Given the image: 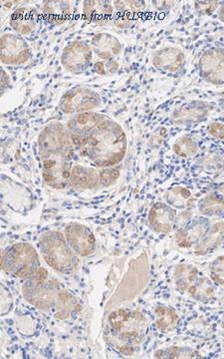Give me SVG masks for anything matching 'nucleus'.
<instances>
[{"instance_id":"25","label":"nucleus","mask_w":224,"mask_h":359,"mask_svg":"<svg viewBox=\"0 0 224 359\" xmlns=\"http://www.w3.org/2000/svg\"><path fill=\"white\" fill-rule=\"evenodd\" d=\"M167 204L176 209H186L193 203L192 193L183 187H174L166 194Z\"/></svg>"},{"instance_id":"6","label":"nucleus","mask_w":224,"mask_h":359,"mask_svg":"<svg viewBox=\"0 0 224 359\" xmlns=\"http://www.w3.org/2000/svg\"><path fill=\"white\" fill-rule=\"evenodd\" d=\"M101 105V97L94 90L87 87H75L68 90L61 97L59 107L67 115L90 112Z\"/></svg>"},{"instance_id":"23","label":"nucleus","mask_w":224,"mask_h":359,"mask_svg":"<svg viewBox=\"0 0 224 359\" xmlns=\"http://www.w3.org/2000/svg\"><path fill=\"white\" fill-rule=\"evenodd\" d=\"M223 223L214 224L207 231L204 238L200 241V244H197V248H195V254L206 255L216 250L223 241Z\"/></svg>"},{"instance_id":"29","label":"nucleus","mask_w":224,"mask_h":359,"mask_svg":"<svg viewBox=\"0 0 224 359\" xmlns=\"http://www.w3.org/2000/svg\"><path fill=\"white\" fill-rule=\"evenodd\" d=\"M173 149L179 157L190 158L197 152V143L192 137L183 136L174 142Z\"/></svg>"},{"instance_id":"30","label":"nucleus","mask_w":224,"mask_h":359,"mask_svg":"<svg viewBox=\"0 0 224 359\" xmlns=\"http://www.w3.org/2000/svg\"><path fill=\"white\" fill-rule=\"evenodd\" d=\"M119 62L115 61V59L98 61L94 65L97 74L103 75V76L114 74L119 69Z\"/></svg>"},{"instance_id":"13","label":"nucleus","mask_w":224,"mask_h":359,"mask_svg":"<svg viewBox=\"0 0 224 359\" xmlns=\"http://www.w3.org/2000/svg\"><path fill=\"white\" fill-rule=\"evenodd\" d=\"M200 74L214 85L224 84V50L212 48L205 51L200 60Z\"/></svg>"},{"instance_id":"31","label":"nucleus","mask_w":224,"mask_h":359,"mask_svg":"<svg viewBox=\"0 0 224 359\" xmlns=\"http://www.w3.org/2000/svg\"><path fill=\"white\" fill-rule=\"evenodd\" d=\"M144 4H146V2L114 1V6L115 8L117 9L118 13H128L134 16L136 13H140Z\"/></svg>"},{"instance_id":"37","label":"nucleus","mask_w":224,"mask_h":359,"mask_svg":"<svg viewBox=\"0 0 224 359\" xmlns=\"http://www.w3.org/2000/svg\"><path fill=\"white\" fill-rule=\"evenodd\" d=\"M209 132L216 138L223 139L224 124H221V123H212V124L209 125Z\"/></svg>"},{"instance_id":"12","label":"nucleus","mask_w":224,"mask_h":359,"mask_svg":"<svg viewBox=\"0 0 224 359\" xmlns=\"http://www.w3.org/2000/svg\"><path fill=\"white\" fill-rule=\"evenodd\" d=\"M214 104L195 100L174 111L172 122L176 126L188 127L204 121L214 109Z\"/></svg>"},{"instance_id":"3","label":"nucleus","mask_w":224,"mask_h":359,"mask_svg":"<svg viewBox=\"0 0 224 359\" xmlns=\"http://www.w3.org/2000/svg\"><path fill=\"white\" fill-rule=\"evenodd\" d=\"M39 247L45 262L59 273L76 269L78 259L66 237L59 231H47L40 238Z\"/></svg>"},{"instance_id":"2","label":"nucleus","mask_w":224,"mask_h":359,"mask_svg":"<svg viewBox=\"0 0 224 359\" xmlns=\"http://www.w3.org/2000/svg\"><path fill=\"white\" fill-rule=\"evenodd\" d=\"M23 297L28 302L44 309H55L56 304L64 290L60 283L52 278L48 271L39 268L28 276L22 287Z\"/></svg>"},{"instance_id":"32","label":"nucleus","mask_w":224,"mask_h":359,"mask_svg":"<svg viewBox=\"0 0 224 359\" xmlns=\"http://www.w3.org/2000/svg\"><path fill=\"white\" fill-rule=\"evenodd\" d=\"M120 172L113 168H103L102 171L99 173L100 184L104 187H110L119 179Z\"/></svg>"},{"instance_id":"7","label":"nucleus","mask_w":224,"mask_h":359,"mask_svg":"<svg viewBox=\"0 0 224 359\" xmlns=\"http://www.w3.org/2000/svg\"><path fill=\"white\" fill-rule=\"evenodd\" d=\"M111 327L117 334L122 341H127V348L129 354L134 353L132 342L138 339L141 330L145 328V318L141 314L129 313L126 311H115L109 318Z\"/></svg>"},{"instance_id":"21","label":"nucleus","mask_w":224,"mask_h":359,"mask_svg":"<svg viewBox=\"0 0 224 359\" xmlns=\"http://www.w3.org/2000/svg\"><path fill=\"white\" fill-rule=\"evenodd\" d=\"M70 184L75 188L92 190V189L98 188L100 185V178H99V173H97L93 168L77 165L72 169Z\"/></svg>"},{"instance_id":"38","label":"nucleus","mask_w":224,"mask_h":359,"mask_svg":"<svg viewBox=\"0 0 224 359\" xmlns=\"http://www.w3.org/2000/svg\"><path fill=\"white\" fill-rule=\"evenodd\" d=\"M9 82H10V79H9L8 75L6 72V70H1V90L4 91L9 86Z\"/></svg>"},{"instance_id":"24","label":"nucleus","mask_w":224,"mask_h":359,"mask_svg":"<svg viewBox=\"0 0 224 359\" xmlns=\"http://www.w3.org/2000/svg\"><path fill=\"white\" fill-rule=\"evenodd\" d=\"M199 271L192 266H179L174 271L176 289L179 292L190 290L193 283L197 282Z\"/></svg>"},{"instance_id":"33","label":"nucleus","mask_w":224,"mask_h":359,"mask_svg":"<svg viewBox=\"0 0 224 359\" xmlns=\"http://www.w3.org/2000/svg\"><path fill=\"white\" fill-rule=\"evenodd\" d=\"M211 276L214 283L224 285V257H219L211 264Z\"/></svg>"},{"instance_id":"4","label":"nucleus","mask_w":224,"mask_h":359,"mask_svg":"<svg viewBox=\"0 0 224 359\" xmlns=\"http://www.w3.org/2000/svg\"><path fill=\"white\" fill-rule=\"evenodd\" d=\"M2 269L16 278L32 276L39 269V257L29 244H16L8 248L2 255Z\"/></svg>"},{"instance_id":"39","label":"nucleus","mask_w":224,"mask_h":359,"mask_svg":"<svg viewBox=\"0 0 224 359\" xmlns=\"http://www.w3.org/2000/svg\"><path fill=\"white\" fill-rule=\"evenodd\" d=\"M218 18L221 22L224 23V2H223V4L219 6Z\"/></svg>"},{"instance_id":"15","label":"nucleus","mask_w":224,"mask_h":359,"mask_svg":"<svg viewBox=\"0 0 224 359\" xmlns=\"http://www.w3.org/2000/svg\"><path fill=\"white\" fill-rule=\"evenodd\" d=\"M40 15L36 9L31 6L20 7L16 9L10 18V26L14 32L21 35H30L38 29Z\"/></svg>"},{"instance_id":"16","label":"nucleus","mask_w":224,"mask_h":359,"mask_svg":"<svg viewBox=\"0 0 224 359\" xmlns=\"http://www.w3.org/2000/svg\"><path fill=\"white\" fill-rule=\"evenodd\" d=\"M152 62L158 69L167 72H176L186 65V56L181 49L167 46L153 54Z\"/></svg>"},{"instance_id":"18","label":"nucleus","mask_w":224,"mask_h":359,"mask_svg":"<svg viewBox=\"0 0 224 359\" xmlns=\"http://www.w3.org/2000/svg\"><path fill=\"white\" fill-rule=\"evenodd\" d=\"M209 222L206 219H195L185 229L176 233V243L181 248H190L200 244V241L209 230Z\"/></svg>"},{"instance_id":"35","label":"nucleus","mask_w":224,"mask_h":359,"mask_svg":"<svg viewBox=\"0 0 224 359\" xmlns=\"http://www.w3.org/2000/svg\"><path fill=\"white\" fill-rule=\"evenodd\" d=\"M218 1H197L195 4V11L202 15L212 14L218 8Z\"/></svg>"},{"instance_id":"10","label":"nucleus","mask_w":224,"mask_h":359,"mask_svg":"<svg viewBox=\"0 0 224 359\" xmlns=\"http://www.w3.org/2000/svg\"><path fill=\"white\" fill-rule=\"evenodd\" d=\"M2 63L7 65H22L31 57L29 45L23 37L14 33H6L0 40Z\"/></svg>"},{"instance_id":"17","label":"nucleus","mask_w":224,"mask_h":359,"mask_svg":"<svg viewBox=\"0 0 224 359\" xmlns=\"http://www.w3.org/2000/svg\"><path fill=\"white\" fill-rule=\"evenodd\" d=\"M91 48L99 58L102 60H110L121 53L122 43L115 35L101 32L92 39Z\"/></svg>"},{"instance_id":"11","label":"nucleus","mask_w":224,"mask_h":359,"mask_svg":"<svg viewBox=\"0 0 224 359\" xmlns=\"http://www.w3.org/2000/svg\"><path fill=\"white\" fill-rule=\"evenodd\" d=\"M92 48L83 41H73L63 49L61 65L71 73H81L91 65Z\"/></svg>"},{"instance_id":"26","label":"nucleus","mask_w":224,"mask_h":359,"mask_svg":"<svg viewBox=\"0 0 224 359\" xmlns=\"http://www.w3.org/2000/svg\"><path fill=\"white\" fill-rule=\"evenodd\" d=\"M199 211L204 217L221 216L224 214V197L221 195L205 196L200 201Z\"/></svg>"},{"instance_id":"36","label":"nucleus","mask_w":224,"mask_h":359,"mask_svg":"<svg viewBox=\"0 0 224 359\" xmlns=\"http://www.w3.org/2000/svg\"><path fill=\"white\" fill-rule=\"evenodd\" d=\"M1 306L2 314L8 313L11 309V306H13V299H11V295L9 294L8 290H6L4 287H2Z\"/></svg>"},{"instance_id":"19","label":"nucleus","mask_w":224,"mask_h":359,"mask_svg":"<svg viewBox=\"0 0 224 359\" xmlns=\"http://www.w3.org/2000/svg\"><path fill=\"white\" fill-rule=\"evenodd\" d=\"M176 214L171 205L157 203L153 205L148 214L150 226L158 233H169L174 228Z\"/></svg>"},{"instance_id":"28","label":"nucleus","mask_w":224,"mask_h":359,"mask_svg":"<svg viewBox=\"0 0 224 359\" xmlns=\"http://www.w3.org/2000/svg\"><path fill=\"white\" fill-rule=\"evenodd\" d=\"M214 285L209 278H202L197 280L190 289V294L193 299L202 302H209L214 294Z\"/></svg>"},{"instance_id":"14","label":"nucleus","mask_w":224,"mask_h":359,"mask_svg":"<svg viewBox=\"0 0 224 359\" xmlns=\"http://www.w3.org/2000/svg\"><path fill=\"white\" fill-rule=\"evenodd\" d=\"M65 237L71 248L81 257H88L96 250V238L89 228L81 224L73 223L66 228Z\"/></svg>"},{"instance_id":"27","label":"nucleus","mask_w":224,"mask_h":359,"mask_svg":"<svg viewBox=\"0 0 224 359\" xmlns=\"http://www.w3.org/2000/svg\"><path fill=\"white\" fill-rule=\"evenodd\" d=\"M178 320V314L174 309L162 306L155 311V325L160 332H172L176 327Z\"/></svg>"},{"instance_id":"9","label":"nucleus","mask_w":224,"mask_h":359,"mask_svg":"<svg viewBox=\"0 0 224 359\" xmlns=\"http://www.w3.org/2000/svg\"><path fill=\"white\" fill-rule=\"evenodd\" d=\"M67 154H55L44 159L43 178L47 185L54 189H64L70 182L72 165Z\"/></svg>"},{"instance_id":"22","label":"nucleus","mask_w":224,"mask_h":359,"mask_svg":"<svg viewBox=\"0 0 224 359\" xmlns=\"http://www.w3.org/2000/svg\"><path fill=\"white\" fill-rule=\"evenodd\" d=\"M73 6L71 1H45L43 13L45 18L52 25H62L69 20Z\"/></svg>"},{"instance_id":"8","label":"nucleus","mask_w":224,"mask_h":359,"mask_svg":"<svg viewBox=\"0 0 224 359\" xmlns=\"http://www.w3.org/2000/svg\"><path fill=\"white\" fill-rule=\"evenodd\" d=\"M106 116L90 111L72 116L67 122V129L72 137L73 145L77 149H84L86 152L87 142L90 134L105 119Z\"/></svg>"},{"instance_id":"20","label":"nucleus","mask_w":224,"mask_h":359,"mask_svg":"<svg viewBox=\"0 0 224 359\" xmlns=\"http://www.w3.org/2000/svg\"><path fill=\"white\" fill-rule=\"evenodd\" d=\"M112 2L101 1V0H91L84 1L83 14L85 20L90 23L97 25H104L113 18L114 8Z\"/></svg>"},{"instance_id":"1","label":"nucleus","mask_w":224,"mask_h":359,"mask_svg":"<svg viewBox=\"0 0 224 359\" xmlns=\"http://www.w3.org/2000/svg\"><path fill=\"white\" fill-rule=\"evenodd\" d=\"M86 153L98 167L110 168L119 164L127 153V136L121 125L105 117L90 134Z\"/></svg>"},{"instance_id":"5","label":"nucleus","mask_w":224,"mask_h":359,"mask_svg":"<svg viewBox=\"0 0 224 359\" xmlns=\"http://www.w3.org/2000/svg\"><path fill=\"white\" fill-rule=\"evenodd\" d=\"M72 137L62 123L51 122L39 136L40 155L43 159L55 154L72 155Z\"/></svg>"},{"instance_id":"34","label":"nucleus","mask_w":224,"mask_h":359,"mask_svg":"<svg viewBox=\"0 0 224 359\" xmlns=\"http://www.w3.org/2000/svg\"><path fill=\"white\" fill-rule=\"evenodd\" d=\"M162 355V358H195V354H197V353H195V351H190L188 348H181V347H173V348L169 349L167 351H162L160 353Z\"/></svg>"}]
</instances>
